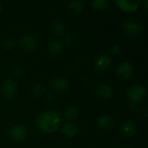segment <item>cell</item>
I'll use <instances>...</instances> for the list:
<instances>
[{
  "instance_id": "cell-22",
  "label": "cell",
  "mask_w": 148,
  "mask_h": 148,
  "mask_svg": "<svg viewBox=\"0 0 148 148\" xmlns=\"http://www.w3.org/2000/svg\"><path fill=\"white\" fill-rule=\"evenodd\" d=\"M121 51V47L119 46V45H113L111 48H110V53H111V55H113V56H117V55H119L120 54V52Z\"/></svg>"
},
{
  "instance_id": "cell-8",
  "label": "cell",
  "mask_w": 148,
  "mask_h": 148,
  "mask_svg": "<svg viewBox=\"0 0 148 148\" xmlns=\"http://www.w3.org/2000/svg\"><path fill=\"white\" fill-rule=\"evenodd\" d=\"M19 43H20V45H21V47L23 49H24L25 50H28V51H33L38 46L37 40L36 39V37H34L31 35H25V36H23L20 39Z\"/></svg>"
},
{
  "instance_id": "cell-20",
  "label": "cell",
  "mask_w": 148,
  "mask_h": 148,
  "mask_svg": "<svg viewBox=\"0 0 148 148\" xmlns=\"http://www.w3.org/2000/svg\"><path fill=\"white\" fill-rule=\"evenodd\" d=\"M43 93H44V88L41 84H36V85L33 86L31 88V94L35 97L41 96Z\"/></svg>"
},
{
  "instance_id": "cell-2",
  "label": "cell",
  "mask_w": 148,
  "mask_h": 148,
  "mask_svg": "<svg viewBox=\"0 0 148 148\" xmlns=\"http://www.w3.org/2000/svg\"><path fill=\"white\" fill-rule=\"evenodd\" d=\"M146 94V88L140 84H136L130 87L127 90V98L131 102L136 104L141 102L145 99Z\"/></svg>"
},
{
  "instance_id": "cell-1",
  "label": "cell",
  "mask_w": 148,
  "mask_h": 148,
  "mask_svg": "<svg viewBox=\"0 0 148 148\" xmlns=\"http://www.w3.org/2000/svg\"><path fill=\"white\" fill-rule=\"evenodd\" d=\"M37 127L46 133L51 134L58 130L62 125V119L60 114L54 110H48L42 113L36 119Z\"/></svg>"
},
{
  "instance_id": "cell-4",
  "label": "cell",
  "mask_w": 148,
  "mask_h": 148,
  "mask_svg": "<svg viewBox=\"0 0 148 148\" xmlns=\"http://www.w3.org/2000/svg\"><path fill=\"white\" fill-rule=\"evenodd\" d=\"M123 30L127 36L130 37H136L142 33V27L139 23L133 20H129L124 23Z\"/></svg>"
},
{
  "instance_id": "cell-12",
  "label": "cell",
  "mask_w": 148,
  "mask_h": 148,
  "mask_svg": "<svg viewBox=\"0 0 148 148\" xmlns=\"http://www.w3.org/2000/svg\"><path fill=\"white\" fill-rule=\"evenodd\" d=\"M121 130V133L126 137H133L136 134L137 127H136V124L134 121L128 120V121H124L122 123Z\"/></svg>"
},
{
  "instance_id": "cell-9",
  "label": "cell",
  "mask_w": 148,
  "mask_h": 148,
  "mask_svg": "<svg viewBox=\"0 0 148 148\" xmlns=\"http://www.w3.org/2000/svg\"><path fill=\"white\" fill-rule=\"evenodd\" d=\"M114 95V88L108 84H101L95 89V96L101 100H108Z\"/></svg>"
},
{
  "instance_id": "cell-24",
  "label": "cell",
  "mask_w": 148,
  "mask_h": 148,
  "mask_svg": "<svg viewBox=\"0 0 148 148\" xmlns=\"http://www.w3.org/2000/svg\"><path fill=\"white\" fill-rule=\"evenodd\" d=\"M147 3H148V1L147 0V1L145 2V9H146V10H147Z\"/></svg>"
},
{
  "instance_id": "cell-3",
  "label": "cell",
  "mask_w": 148,
  "mask_h": 148,
  "mask_svg": "<svg viewBox=\"0 0 148 148\" xmlns=\"http://www.w3.org/2000/svg\"><path fill=\"white\" fill-rule=\"evenodd\" d=\"M17 92V85L12 79L5 80L1 85V93L5 99H12Z\"/></svg>"
},
{
  "instance_id": "cell-17",
  "label": "cell",
  "mask_w": 148,
  "mask_h": 148,
  "mask_svg": "<svg viewBox=\"0 0 148 148\" xmlns=\"http://www.w3.org/2000/svg\"><path fill=\"white\" fill-rule=\"evenodd\" d=\"M69 9L73 14H80L84 10V4L81 1H72L69 3Z\"/></svg>"
},
{
  "instance_id": "cell-26",
  "label": "cell",
  "mask_w": 148,
  "mask_h": 148,
  "mask_svg": "<svg viewBox=\"0 0 148 148\" xmlns=\"http://www.w3.org/2000/svg\"><path fill=\"white\" fill-rule=\"evenodd\" d=\"M126 148H130V147H126Z\"/></svg>"
},
{
  "instance_id": "cell-16",
  "label": "cell",
  "mask_w": 148,
  "mask_h": 148,
  "mask_svg": "<svg viewBox=\"0 0 148 148\" xmlns=\"http://www.w3.org/2000/svg\"><path fill=\"white\" fill-rule=\"evenodd\" d=\"M65 25L61 21H55L51 24V31L55 36H62L65 33Z\"/></svg>"
},
{
  "instance_id": "cell-10",
  "label": "cell",
  "mask_w": 148,
  "mask_h": 148,
  "mask_svg": "<svg viewBox=\"0 0 148 148\" xmlns=\"http://www.w3.org/2000/svg\"><path fill=\"white\" fill-rule=\"evenodd\" d=\"M115 3L121 10H122L125 12H134L139 8L140 4V0H135V1L117 0Z\"/></svg>"
},
{
  "instance_id": "cell-15",
  "label": "cell",
  "mask_w": 148,
  "mask_h": 148,
  "mask_svg": "<svg viewBox=\"0 0 148 148\" xmlns=\"http://www.w3.org/2000/svg\"><path fill=\"white\" fill-rule=\"evenodd\" d=\"M79 114H80V109L76 106H70V107H69L66 109L65 113H64L65 118L68 121L75 120L79 116Z\"/></svg>"
},
{
  "instance_id": "cell-14",
  "label": "cell",
  "mask_w": 148,
  "mask_h": 148,
  "mask_svg": "<svg viewBox=\"0 0 148 148\" xmlns=\"http://www.w3.org/2000/svg\"><path fill=\"white\" fill-rule=\"evenodd\" d=\"M48 51L51 56H57L62 52V45L57 40L50 41L48 44Z\"/></svg>"
},
{
  "instance_id": "cell-25",
  "label": "cell",
  "mask_w": 148,
  "mask_h": 148,
  "mask_svg": "<svg viewBox=\"0 0 148 148\" xmlns=\"http://www.w3.org/2000/svg\"><path fill=\"white\" fill-rule=\"evenodd\" d=\"M1 10H2V5H1V3H0V11H1Z\"/></svg>"
},
{
  "instance_id": "cell-19",
  "label": "cell",
  "mask_w": 148,
  "mask_h": 148,
  "mask_svg": "<svg viewBox=\"0 0 148 148\" xmlns=\"http://www.w3.org/2000/svg\"><path fill=\"white\" fill-rule=\"evenodd\" d=\"M91 4L94 9H95L97 10H106L107 8H108L109 2L107 0H95V1H92Z\"/></svg>"
},
{
  "instance_id": "cell-18",
  "label": "cell",
  "mask_w": 148,
  "mask_h": 148,
  "mask_svg": "<svg viewBox=\"0 0 148 148\" xmlns=\"http://www.w3.org/2000/svg\"><path fill=\"white\" fill-rule=\"evenodd\" d=\"M62 133L67 137L72 138L77 134V127L72 123H66L62 126Z\"/></svg>"
},
{
  "instance_id": "cell-23",
  "label": "cell",
  "mask_w": 148,
  "mask_h": 148,
  "mask_svg": "<svg viewBox=\"0 0 148 148\" xmlns=\"http://www.w3.org/2000/svg\"><path fill=\"white\" fill-rule=\"evenodd\" d=\"M64 41L67 44H70V43H73L74 42V36L72 35H68L65 38H64Z\"/></svg>"
},
{
  "instance_id": "cell-6",
  "label": "cell",
  "mask_w": 148,
  "mask_h": 148,
  "mask_svg": "<svg viewBox=\"0 0 148 148\" xmlns=\"http://www.w3.org/2000/svg\"><path fill=\"white\" fill-rule=\"evenodd\" d=\"M28 134V130L23 125H16L10 131V137L14 141L23 140Z\"/></svg>"
},
{
  "instance_id": "cell-11",
  "label": "cell",
  "mask_w": 148,
  "mask_h": 148,
  "mask_svg": "<svg viewBox=\"0 0 148 148\" xmlns=\"http://www.w3.org/2000/svg\"><path fill=\"white\" fill-rule=\"evenodd\" d=\"M95 65V68L98 70H100V71H106L112 65V60L107 55H101V56H99L96 58Z\"/></svg>"
},
{
  "instance_id": "cell-7",
  "label": "cell",
  "mask_w": 148,
  "mask_h": 148,
  "mask_svg": "<svg viewBox=\"0 0 148 148\" xmlns=\"http://www.w3.org/2000/svg\"><path fill=\"white\" fill-rule=\"evenodd\" d=\"M50 87L55 92L62 93L69 88V82L62 76H56L51 80Z\"/></svg>"
},
{
  "instance_id": "cell-21",
  "label": "cell",
  "mask_w": 148,
  "mask_h": 148,
  "mask_svg": "<svg viewBox=\"0 0 148 148\" xmlns=\"http://www.w3.org/2000/svg\"><path fill=\"white\" fill-rule=\"evenodd\" d=\"M15 44H16V43H15V41H14V40H12V39H7V40L4 41V42H3V47H4V49H7V50H11V49H14Z\"/></svg>"
},
{
  "instance_id": "cell-13",
  "label": "cell",
  "mask_w": 148,
  "mask_h": 148,
  "mask_svg": "<svg viewBox=\"0 0 148 148\" xmlns=\"http://www.w3.org/2000/svg\"><path fill=\"white\" fill-rule=\"evenodd\" d=\"M97 125L100 128L108 131L114 127V121L109 115L104 114V115H101L98 118Z\"/></svg>"
},
{
  "instance_id": "cell-5",
  "label": "cell",
  "mask_w": 148,
  "mask_h": 148,
  "mask_svg": "<svg viewBox=\"0 0 148 148\" xmlns=\"http://www.w3.org/2000/svg\"><path fill=\"white\" fill-rule=\"evenodd\" d=\"M134 73V67L128 62H124L119 64L116 69V75L122 80L128 79Z\"/></svg>"
}]
</instances>
